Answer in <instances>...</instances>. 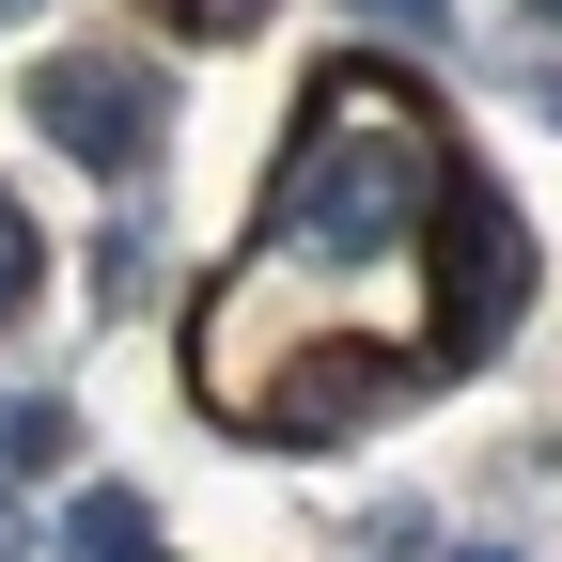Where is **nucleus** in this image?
I'll return each instance as SVG.
<instances>
[{"label":"nucleus","instance_id":"nucleus-1","mask_svg":"<svg viewBox=\"0 0 562 562\" xmlns=\"http://www.w3.org/2000/svg\"><path fill=\"white\" fill-rule=\"evenodd\" d=\"M516 297H531V235H516V203L453 188V220H438V344H453V360H469V344H501Z\"/></svg>","mask_w":562,"mask_h":562},{"label":"nucleus","instance_id":"nucleus-7","mask_svg":"<svg viewBox=\"0 0 562 562\" xmlns=\"http://www.w3.org/2000/svg\"><path fill=\"white\" fill-rule=\"evenodd\" d=\"M531 16H547V32H562V0H531Z\"/></svg>","mask_w":562,"mask_h":562},{"label":"nucleus","instance_id":"nucleus-8","mask_svg":"<svg viewBox=\"0 0 562 562\" xmlns=\"http://www.w3.org/2000/svg\"><path fill=\"white\" fill-rule=\"evenodd\" d=\"M453 562H501V547H453Z\"/></svg>","mask_w":562,"mask_h":562},{"label":"nucleus","instance_id":"nucleus-4","mask_svg":"<svg viewBox=\"0 0 562 562\" xmlns=\"http://www.w3.org/2000/svg\"><path fill=\"white\" fill-rule=\"evenodd\" d=\"M32 281H47V235H32V203H0V328L32 313Z\"/></svg>","mask_w":562,"mask_h":562},{"label":"nucleus","instance_id":"nucleus-2","mask_svg":"<svg viewBox=\"0 0 562 562\" xmlns=\"http://www.w3.org/2000/svg\"><path fill=\"white\" fill-rule=\"evenodd\" d=\"M32 125L110 172V157H140V140L172 125V94H157V63H32Z\"/></svg>","mask_w":562,"mask_h":562},{"label":"nucleus","instance_id":"nucleus-3","mask_svg":"<svg viewBox=\"0 0 562 562\" xmlns=\"http://www.w3.org/2000/svg\"><path fill=\"white\" fill-rule=\"evenodd\" d=\"M63 531H79V562H157V516H140L125 484H94V501L63 516Z\"/></svg>","mask_w":562,"mask_h":562},{"label":"nucleus","instance_id":"nucleus-5","mask_svg":"<svg viewBox=\"0 0 562 562\" xmlns=\"http://www.w3.org/2000/svg\"><path fill=\"white\" fill-rule=\"evenodd\" d=\"M63 453V406H0V469H47Z\"/></svg>","mask_w":562,"mask_h":562},{"label":"nucleus","instance_id":"nucleus-6","mask_svg":"<svg viewBox=\"0 0 562 562\" xmlns=\"http://www.w3.org/2000/svg\"><path fill=\"white\" fill-rule=\"evenodd\" d=\"M375 16H391V32H438V0H375Z\"/></svg>","mask_w":562,"mask_h":562}]
</instances>
